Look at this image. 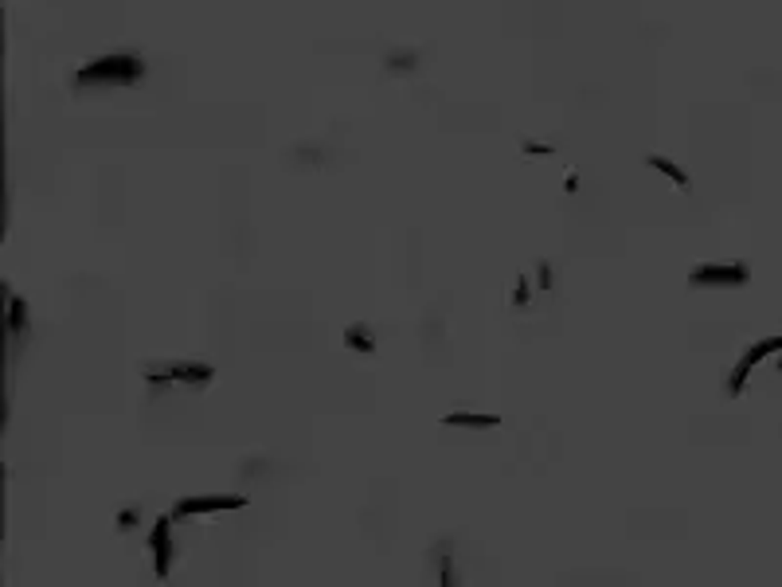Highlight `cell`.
<instances>
[{
    "instance_id": "obj_4",
    "label": "cell",
    "mask_w": 782,
    "mask_h": 587,
    "mask_svg": "<svg viewBox=\"0 0 782 587\" xmlns=\"http://www.w3.org/2000/svg\"><path fill=\"white\" fill-rule=\"evenodd\" d=\"M770 353H782V333H778V337H767V341H759V345H751L747 353L739 356V365L732 368V376H728V396H739V391L747 388L751 368H755L759 360H767Z\"/></svg>"
},
{
    "instance_id": "obj_14",
    "label": "cell",
    "mask_w": 782,
    "mask_h": 587,
    "mask_svg": "<svg viewBox=\"0 0 782 587\" xmlns=\"http://www.w3.org/2000/svg\"><path fill=\"white\" fill-rule=\"evenodd\" d=\"M537 278H540V282H537L540 290H552V286H555V271H552V263H540V266H537Z\"/></svg>"
},
{
    "instance_id": "obj_11",
    "label": "cell",
    "mask_w": 782,
    "mask_h": 587,
    "mask_svg": "<svg viewBox=\"0 0 782 587\" xmlns=\"http://www.w3.org/2000/svg\"><path fill=\"white\" fill-rule=\"evenodd\" d=\"M520 153L528 161H544V157H555V146H548V141H532V138H524L520 141Z\"/></svg>"
},
{
    "instance_id": "obj_13",
    "label": "cell",
    "mask_w": 782,
    "mask_h": 587,
    "mask_svg": "<svg viewBox=\"0 0 782 587\" xmlns=\"http://www.w3.org/2000/svg\"><path fill=\"white\" fill-rule=\"evenodd\" d=\"M528 298H532V282H528V274H520L517 290H512V306H528Z\"/></svg>"
},
{
    "instance_id": "obj_1",
    "label": "cell",
    "mask_w": 782,
    "mask_h": 587,
    "mask_svg": "<svg viewBox=\"0 0 782 587\" xmlns=\"http://www.w3.org/2000/svg\"><path fill=\"white\" fill-rule=\"evenodd\" d=\"M146 75V63L133 51H114V55L90 59L75 71V87H129Z\"/></svg>"
},
{
    "instance_id": "obj_15",
    "label": "cell",
    "mask_w": 782,
    "mask_h": 587,
    "mask_svg": "<svg viewBox=\"0 0 782 587\" xmlns=\"http://www.w3.org/2000/svg\"><path fill=\"white\" fill-rule=\"evenodd\" d=\"M137 521H141L137 509H121L118 513V529H137Z\"/></svg>"
},
{
    "instance_id": "obj_3",
    "label": "cell",
    "mask_w": 782,
    "mask_h": 587,
    "mask_svg": "<svg viewBox=\"0 0 782 587\" xmlns=\"http://www.w3.org/2000/svg\"><path fill=\"white\" fill-rule=\"evenodd\" d=\"M747 263H701L693 274H688V286H696V290H704V286H728V290H739V286H747Z\"/></svg>"
},
{
    "instance_id": "obj_6",
    "label": "cell",
    "mask_w": 782,
    "mask_h": 587,
    "mask_svg": "<svg viewBox=\"0 0 782 587\" xmlns=\"http://www.w3.org/2000/svg\"><path fill=\"white\" fill-rule=\"evenodd\" d=\"M243 509V498H180L172 506V517H208V513Z\"/></svg>"
},
{
    "instance_id": "obj_10",
    "label": "cell",
    "mask_w": 782,
    "mask_h": 587,
    "mask_svg": "<svg viewBox=\"0 0 782 587\" xmlns=\"http://www.w3.org/2000/svg\"><path fill=\"white\" fill-rule=\"evenodd\" d=\"M415 67H419V51H403V47H399V51H391V55H387V71H391V75H411Z\"/></svg>"
},
{
    "instance_id": "obj_7",
    "label": "cell",
    "mask_w": 782,
    "mask_h": 587,
    "mask_svg": "<svg viewBox=\"0 0 782 587\" xmlns=\"http://www.w3.org/2000/svg\"><path fill=\"white\" fill-rule=\"evenodd\" d=\"M642 161H645V169H653V172H661V177H669V184H673L677 192H688V189H693V177H688V172H685L673 157H661V153H645Z\"/></svg>"
},
{
    "instance_id": "obj_9",
    "label": "cell",
    "mask_w": 782,
    "mask_h": 587,
    "mask_svg": "<svg viewBox=\"0 0 782 587\" xmlns=\"http://www.w3.org/2000/svg\"><path fill=\"white\" fill-rule=\"evenodd\" d=\"M446 427L493 431V427H501V415H478V411H454V415H446Z\"/></svg>"
},
{
    "instance_id": "obj_12",
    "label": "cell",
    "mask_w": 782,
    "mask_h": 587,
    "mask_svg": "<svg viewBox=\"0 0 782 587\" xmlns=\"http://www.w3.org/2000/svg\"><path fill=\"white\" fill-rule=\"evenodd\" d=\"M20 322H24V302L16 294H8V325H12V333L20 329Z\"/></svg>"
},
{
    "instance_id": "obj_2",
    "label": "cell",
    "mask_w": 782,
    "mask_h": 587,
    "mask_svg": "<svg viewBox=\"0 0 782 587\" xmlns=\"http://www.w3.org/2000/svg\"><path fill=\"white\" fill-rule=\"evenodd\" d=\"M215 368L204 360H169V365H149L146 380L149 384H212Z\"/></svg>"
},
{
    "instance_id": "obj_8",
    "label": "cell",
    "mask_w": 782,
    "mask_h": 587,
    "mask_svg": "<svg viewBox=\"0 0 782 587\" xmlns=\"http://www.w3.org/2000/svg\"><path fill=\"white\" fill-rule=\"evenodd\" d=\"M345 345L353 348V353H376V329L368 322H356L345 329Z\"/></svg>"
},
{
    "instance_id": "obj_5",
    "label": "cell",
    "mask_w": 782,
    "mask_h": 587,
    "mask_svg": "<svg viewBox=\"0 0 782 587\" xmlns=\"http://www.w3.org/2000/svg\"><path fill=\"white\" fill-rule=\"evenodd\" d=\"M149 552H153V572L169 575L172 568V517H157L149 529Z\"/></svg>"
}]
</instances>
